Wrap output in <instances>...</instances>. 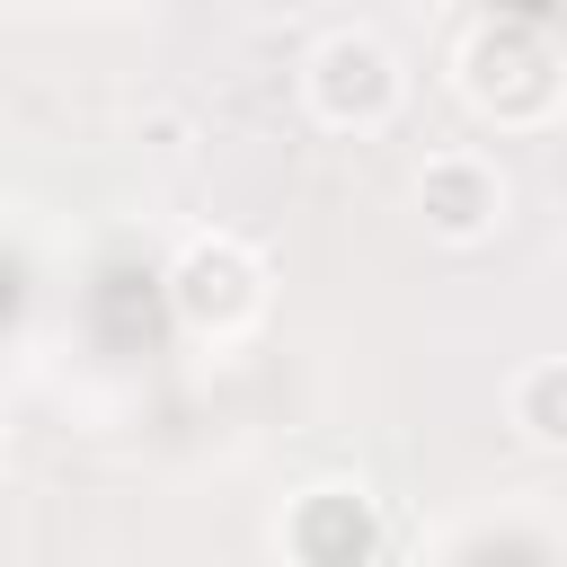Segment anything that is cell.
Instances as JSON below:
<instances>
[{
  "instance_id": "1",
  "label": "cell",
  "mask_w": 567,
  "mask_h": 567,
  "mask_svg": "<svg viewBox=\"0 0 567 567\" xmlns=\"http://www.w3.org/2000/svg\"><path fill=\"white\" fill-rule=\"evenodd\" d=\"M425 204H434V221H443L452 239H470V230L496 213V177H478L470 159H434V168H425Z\"/></svg>"
},
{
  "instance_id": "2",
  "label": "cell",
  "mask_w": 567,
  "mask_h": 567,
  "mask_svg": "<svg viewBox=\"0 0 567 567\" xmlns=\"http://www.w3.org/2000/svg\"><path fill=\"white\" fill-rule=\"evenodd\" d=\"M514 425H532L540 443H567V363H540L514 381Z\"/></svg>"
}]
</instances>
